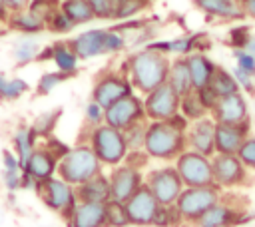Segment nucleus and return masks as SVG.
Segmentation results:
<instances>
[{
	"instance_id": "1",
	"label": "nucleus",
	"mask_w": 255,
	"mask_h": 227,
	"mask_svg": "<svg viewBox=\"0 0 255 227\" xmlns=\"http://www.w3.org/2000/svg\"><path fill=\"white\" fill-rule=\"evenodd\" d=\"M187 127L189 121L181 114L163 121H147L143 149L149 159L175 161V157L187 149Z\"/></svg>"
},
{
	"instance_id": "2",
	"label": "nucleus",
	"mask_w": 255,
	"mask_h": 227,
	"mask_svg": "<svg viewBox=\"0 0 255 227\" xmlns=\"http://www.w3.org/2000/svg\"><path fill=\"white\" fill-rule=\"evenodd\" d=\"M169 64H171L169 56L153 52L149 48H141L124 60L122 72L129 78L133 90L145 96L157 86L167 82Z\"/></svg>"
},
{
	"instance_id": "3",
	"label": "nucleus",
	"mask_w": 255,
	"mask_h": 227,
	"mask_svg": "<svg viewBox=\"0 0 255 227\" xmlns=\"http://www.w3.org/2000/svg\"><path fill=\"white\" fill-rule=\"evenodd\" d=\"M102 171H104V165L88 141H80L78 145L70 147L58 159V167H56V175L74 187L96 177Z\"/></svg>"
},
{
	"instance_id": "4",
	"label": "nucleus",
	"mask_w": 255,
	"mask_h": 227,
	"mask_svg": "<svg viewBox=\"0 0 255 227\" xmlns=\"http://www.w3.org/2000/svg\"><path fill=\"white\" fill-rule=\"evenodd\" d=\"M88 143L104 167H116L128 155V147H126L122 129H116L108 123H100V125L92 127L88 133Z\"/></svg>"
},
{
	"instance_id": "5",
	"label": "nucleus",
	"mask_w": 255,
	"mask_h": 227,
	"mask_svg": "<svg viewBox=\"0 0 255 227\" xmlns=\"http://www.w3.org/2000/svg\"><path fill=\"white\" fill-rule=\"evenodd\" d=\"M219 199H221V189L215 183L201 185V187H183L181 195L175 201V207L181 215V221L195 223Z\"/></svg>"
},
{
	"instance_id": "6",
	"label": "nucleus",
	"mask_w": 255,
	"mask_h": 227,
	"mask_svg": "<svg viewBox=\"0 0 255 227\" xmlns=\"http://www.w3.org/2000/svg\"><path fill=\"white\" fill-rule=\"evenodd\" d=\"M36 193L40 195V199L46 203V207H50L52 211L64 215V217H72L76 205H78V195H76V187L70 185L68 181L60 179L58 175L40 181L36 185Z\"/></svg>"
},
{
	"instance_id": "7",
	"label": "nucleus",
	"mask_w": 255,
	"mask_h": 227,
	"mask_svg": "<svg viewBox=\"0 0 255 227\" xmlns=\"http://www.w3.org/2000/svg\"><path fill=\"white\" fill-rule=\"evenodd\" d=\"M143 183L149 187L159 205H175L177 197L185 187L175 165H159L149 169L143 177Z\"/></svg>"
},
{
	"instance_id": "8",
	"label": "nucleus",
	"mask_w": 255,
	"mask_h": 227,
	"mask_svg": "<svg viewBox=\"0 0 255 227\" xmlns=\"http://www.w3.org/2000/svg\"><path fill=\"white\" fill-rule=\"evenodd\" d=\"M135 94L129 78L124 72H102L98 74V78L94 80V88H92V100L96 104H100L104 110L110 108L112 104H116L118 100Z\"/></svg>"
},
{
	"instance_id": "9",
	"label": "nucleus",
	"mask_w": 255,
	"mask_h": 227,
	"mask_svg": "<svg viewBox=\"0 0 255 227\" xmlns=\"http://www.w3.org/2000/svg\"><path fill=\"white\" fill-rule=\"evenodd\" d=\"M175 169L185 187H201L213 185V169L211 157L201 155L193 149H185L175 157Z\"/></svg>"
},
{
	"instance_id": "10",
	"label": "nucleus",
	"mask_w": 255,
	"mask_h": 227,
	"mask_svg": "<svg viewBox=\"0 0 255 227\" xmlns=\"http://www.w3.org/2000/svg\"><path fill=\"white\" fill-rule=\"evenodd\" d=\"M213 183L219 189H235L249 183V169L233 153H215L211 157Z\"/></svg>"
},
{
	"instance_id": "11",
	"label": "nucleus",
	"mask_w": 255,
	"mask_h": 227,
	"mask_svg": "<svg viewBox=\"0 0 255 227\" xmlns=\"http://www.w3.org/2000/svg\"><path fill=\"white\" fill-rule=\"evenodd\" d=\"M110 179V201H118V203H126L141 185H143V173L139 167L122 161L116 167H110L108 173Z\"/></svg>"
},
{
	"instance_id": "12",
	"label": "nucleus",
	"mask_w": 255,
	"mask_h": 227,
	"mask_svg": "<svg viewBox=\"0 0 255 227\" xmlns=\"http://www.w3.org/2000/svg\"><path fill=\"white\" fill-rule=\"evenodd\" d=\"M179 96L175 90L165 82L143 96V110L147 121H163L179 114Z\"/></svg>"
},
{
	"instance_id": "13",
	"label": "nucleus",
	"mask_w": 255,
	"mask_h": 227,
	"mask_svg": "<svg viewBox=\"0 0 255 227\" xmlns=\"http://www.w3.org/2000/svg\"><path fill=\"white\" fill-rule=\"evenodd\" d=\"M143 119H147L145 110H143V100L137 94H129L118 100L116 104L106 108V114H104V123L116 129H126L128 125L135 121H143Z\"/></svg>"
},
{
	"instance_id": "14",
	"label": "nucleus",
	"mask_w": 255,
	"mask_h": 227,
	"mask_svg": "<svg viewBox=\"0 0 255 227\" xmlns=\"http://www.w3.org/2000/svg\"><path fill=\"white\" fill-rule=\"evenodd\" d=\"M126 213L129 219V225H137V227H145L151 225L155 219V213L159 209L157 199L153 197V193L149 191V187L143 183L126 203Z\"/></svg>"
},
{
	"instance_id": "15",
	"label": "nucleus",
	"mask_w": 255,
	"mask_h": 227,
	"mask_svg": "<svg viewBox=\"0 0 255 227\" xmlns=\"http://www.w3.org/2000/svg\"><path fill=\"white\" fill-rule=\"evenodd\" d=\"M209 115L215 119V123H231V125L249 123V108L241 92L219 98L215 108L209 112Z\"/></svg>"
},
{
	"instance_id": "16",
	"label": "nucleus",
	"mask_w": 255,
	"mask_h": 227,
	"mask_svg": "<svg viewBox=\"0 0 255 227\" xmlns=\"http://www.w3.org/2000/svg\"><path fill=\"white\" fill-rule=\"evenodd\" d=\"M185 135H187V149H193L207 157L215 155V119L211 115L189 121Z\"/></svg>"
},
{
	"instance_id": "17",
	"label": "nucleus",
	"mask_w": 255,
	"mask_h": 227,
	"mask_svg": "<svg viewBox=\"0 0 255 227\" xmlns=\"http://www.w3.org/2000/svg\"><path fill=\"white\" fill-rule=\"evenodd\" d=\"M56 167H58V157L44 143L36 145L34 151L22 161V171L28 173L30 177H34L36 181H46V179L54 177Z\"/></svg>"
},
{
	"instance_id": "18",
	"label": "nucleus",
	"mask_w": 255,
	"mask_h": 227,
	"mask_svg": "<svg viewBox=\"0 0 255 227\" xmlns=\"http://www.w3.org/2000/svg\"><path fill=\"white\" fill-rule=\"evenodd\" d=\"M80 60H92L106 54V28H90L68 40Z\"/></svg>"
},
{
	"instance_id": "19",
	"label": "nucleus",
	"mask_w": 255,
	"mask_h": 227,
	"mask_svg": "<svg viewBox=\"0 0 255 227\" xmlns=\"http://www.w3.org/2000/svg\"><path fill=\"white\" fill-rule=\"evenodd\" d=\"M249 135V123H215V153H237L245 137Z\"/></svg>"
},
{
	"instance_id": "20",
	"label": "nucleus",
	"mask_w": 255,
	"mask_h": 227,
	"mask_svg": "<svg viewBox=\"0 0 255 227\" xmlns=\"http://www.w3.org/2000/svg\"><path fill=\"white\" fill-rule=\"evenodd\" d=\"M243 219L245 217L237 207H231L223 199H219L195 221V225L197 227H233V225H239Z\"/></svg>"
},
{
	"instance_id": "21",
	"label": "nucleus",
	"mask_w": 255,
	"mask_h": 227,
	"mask_svg": "<svg viewBox=\"0 0 255 227\" xmlns=\"http://www.w3.org/2000/svg\"><path fill=\"white\" fill-rule=\"evenodd\" d=\"M68 221L70 227H106V203L78 201Z\"/></svg>"
},
{
	"instance_id": "22",
	"label": "nucleus",
	"mask_w": 255,
	"mask_h": 227,
	"mask_svg": "<svg viewBox=\"0 0 255 227\" xmlns=\"http://www.w3.org/2000/svg\"><path fill=\"white\" fill-rule=\"evenodd\" d=\"M193 4L211 18L221 20H241L245 18L239 0H193Z\"/></svg>"
},
{
	"instance_id": "23",
	"label": "nucleus",
	"mask_w": 255,
	"mask_h": 227,
	"mask_svg": "<svg viewBox=\"0 0 255 227\" xmlns=\"http://www.w3.org/2000/svg\"><path fill=\"white\" fill-rule=\"evenodd\" d=\"M78 201H94V203H108L112 199L110 195V179L108 173H98L96 177L80 183L76 187Z\"/></svg>"
},
{
	"instance_id": "24",
	"label": "nucleus",
	"mask_w": 255,
	"mask_h": 227,
	"mask_svg": "<svg viewBox=\"0 0 255 227\" xmlns=\"http://www.w3.org/2000/svg\"><path fill=\"white\" fill-rule=\"evenodd\" d=\"M185 60H187V68L191 74L193 90H201V88L209 86V80L215 72V64L203 52H193V54L185 56Z\"/></svg>"
},
{
	"instance_id": "25",
	"label": "nucleus",
	"mask_w": 255,
	"mask_h": 227,
	"mask_svg": "<svg viewBox=\"0 0 255 227\" xmlns=\"http://www.w3.org/2000/svg\"><path fill=\"white\" fill-rule=\"evenodd\" d=\"M52 62L56 64L58 72L66 74V76H76L78 66H80V58L76 56V52L72 50L68 40H58L52 44Z\"/></svg>"
},
{
	"instance_id": "26",
	"label": "nucleus",
	"mask_w": 255,
	"mask_h": 227,
	"mask_svg": "<svg viewBox=\"0 0 255 227\" xmlns=\"http://www.w3.org/2000/svg\"><path fill=\"white\" fill-rule=\"evenodd\" d=\"M6 26L10 30H14V32L24 34V36H36V34L46 30V22L40 20L36 14H32L28 8L26 10H18V12H10V18H8Z\"/></svg>"
},
{
	"instance_id": "27",
	"label": "nucleus",
	"mask_w": 255,
	"mask_h": 227,
	"mask_svg": "<svg viewBox=\"0 0 255 227\" xmlns=\"http://www.w3.org/2000/svg\"><path fill=\"white\" fill-rule=\"evenodd\" d=\"M167 84L175 90V94L179 98L189 94V92H193L191 74H189V68H187V60L183 56H177L175 60H171L169 74H167Z\"/></svg>"
},
{
	"instance_id": "28",
	"label": "nucleus",
	"mask_w": 255,
	"mask_h": 227,
	"mask_svg": "<svg viewBox=\"0 0 255 227\" xmlns=\"http://www.w3.org/2000/svg\"><path fill=\"white\" fill-rule=\"evenodd\" d=\"M38 133L34 131V127L32 125H20L16 131H14V135H12V151L18 155V159H20V163L34 151V147L38 145Z\"/></svg>"
},
{
	"instance_id": "29",
	"label": "nucleus",
	"mask_w": 255,
	"mask_h": 227,
	"mask_svg": "<svg viewBox=\"0 0 255 227\" xmlns=\"http://www.w3.org/2000/svg\"><path fill=\"white\" fill-rule=\"evenodd\" d=\"M60 10L76 24V26H82V24H90L96 20L94 12H92V6L88 0H60Z\"/></svg>"
},
{
	"instance_id": "30",
	"label": "nucleus",
	"mask_w": 255,
	"mask_h": 227,
	"mask_svg": "<svg viewBox=\"0 0 255 227\" xmlns=\"http://www.w3.org/2000/svg\"><path fill=\"white\" fill-rule=\"evenodd\" d=\"M40 50H42V46L34 36H22L20 40H16V44L12 48V56L18 66H26V64L36 62Z\"/></svg>"
},
{
	"instance_id": "31",
	"label": "nucleus",
	"mask_w": 255,
	"mask_h": 227,
	"mask_svg": "<svg viewBox=\"0 0 255 227\" xmlns=\"http://www.w3.org/2000/svg\"><path fill=\"white\" fill-rule=\"evenodd\" d=\"M209 88H211L219 98L229 96V94H237V92L241 90L239 84H237V80H235V76H233L229 70L221 68V66H215V72H213V76H211V80H209Z\"/></svg>"
},
{
	"instance_id": "32",
	"label": "nucleus",
	"mask_w": 255,
	"mask_h": 227,
	"mask_svg": "<svg viewBox=\"0 0 255 227\" xmlns=\"http://www.w3.org/2000/svg\"><path fill=\"white\" fill-rule=\"evenodd\" d=\"M179 114H181L187 121H195V119H199V117L209 115V112L201 106V102H199V98H197L195 92H189V94L181 96V100H179Z\"/></svg>"
},
{
	"instance_id": "33",
	"label": "nucleus",
	"mask_w": 255,
	"mask_h": 227,
	"mask_svg": "<svg viewBox=\"0 0 255 227\" xmlns=\"http://www.w3.org/2000/svg\"><path fill=\"white\" fill-rule=\"evenodd\" d=\"M145 131H147V119H143V121H135V123L128 125L126 129H122L128 151H139V149H143V143H145Z\"/></svg>"
},
{
	"instance_id": "34",
	"label": "nucleus",
	"mask_w": 255,
	"mask_h": 227,
	"mask_svg": "<svg viewBox=\"0 0 255 227\" xmlns=\"http://www.w3.org/2000/svg\"><path fill=\"white\" fill-rule=\"evenodd\" d=\"M60 114H62V110L58 108V110L44 112V114H40V115L34 119L32 127H34V131L38 133L40 139H48L50 135H54V129H56V125H58Z\"/></svg>"
},
{
	"instance_id": "35",
	"label": "nucleus",
	"mask_w": 255,
	"mask_h": 227,
	"mask_svg": "<svg viewBox=\"0 0 255 227\" xmlns=\"http://www.w3.org/2000/svg\"><path fill=\"white\" fill-rule=\"evenodd\" d=\"M68 78H70V76H66V74L58 72V70H54V72H44V74L38 78V82H36V94H38V96H50V94H52L60 84H64Z\"/></svg>"
},
{
	"instance_id": "36",
	"label": "nucleus",
	"mask_w": 255,
	"mask_h": 227,
	"mask_svg": "<svg viewBox=\"0 0 255 227\" xmlns=\"http://www.w3.org/2000/svg\"><path fill=\"white\" fill-rule=\"evenodd\" d=\"M106 227H129L126 205L118 201L106 203Z\"/></svg>"
},
{
	"instance_id": "37",
	"label": "nucleus",
	"mask_w": 255,
	"mask_h": 227,
	"mask_svg": "<svg viewBox=\"0 0 255 227\" xmlns=\"http://www.w3.org/2000/svg\"><path fill=\"white\" fill-rule=\"evenodd\" d=\"M28 90H30V84L24 78H8L6 84H4V88L0 90V100L14 102V100L22 98Z\"/></svg>"
},
{
	"instance_id": "38",
	"label": "nucleus",
	"mask_w": 255,
	"mask_h": 227,
	"mask_svg": "<svg viewBox=\"0 0 255 227\" xmlns=\"http://www.w3.org/2000/svg\"><path fill=\"white\" fill-rule=\"evenodd\" d=\"M151 0H120L118 4V14H116V20H129V18H135L139 12H143L147 6H149Z\"/></svg>"
},
{
	"instance_id": "39",
	"label": "nucleus",
	"mask_w": 255,
	"mask_h": 227,
	"mask_svg": "<svg viewBox=\"0 0 255 227\" xmlns=\"http://www.w3.org/2000/svg\"><path fill=\"white\" fill-rule=\"evenodd\" d=\"M179 223H183V221H181V215H179L175 205H159L151 225H155V227H173V225H179Z\"/></svg>"
},
{
	"instance_id": "40",
	"label": "nucleus",
	"mask_w": 255,
	"mask_h": 227,
	"mask_svg": "<svg viewBox=\"0 0 255 227\" xmlns=\"http://www.w3.org/2000/svg\"><path fill=\"white\" fill-rule=\"evenodd\" d=\"M96 20H116L118 14V0H88Z\"/></svg>"
},
{
	"instance_id": "41",
	"label": "nucleus",
	"mask_w": 255,
	"mask_h": 227,
	"mask_svg": "<svg viewBox=\"0 0 255 227\" xmlns=\"http://www.w3.org/2000/svg\"><path fill=\"white\" fill-rule=\"evenodd\" d=\"M28 10H30L32 14H36L40 20L48 22L50 16H52L56 10H60V0H30Z\"/></svg>"
},
{
	"instance_id": "42",
	"label": "nucleus",
	"mask_w": 255,
	"mask_h": 227,
	"mask_svg": "<svg viewBox=\"0 0 255 227\" xmlns=\"http://www.w3.org/2000/svg\"><path fill=\"white\" fill-rule=\"evenodd\" d=\"M46 28H48L50 32H54V34H68V32H72V30L76 28V24H74L62 10H56V12L50 16V20L46 22Z\"/></svg>"
},
{
	"instance_id": "43",
	"label": "nucleus",
	"mask_w": 255,
	"mask_h": 227,
	"mask_svg": "<svg viewBox=\"0 0 255 227\" xmlns=\"http://www.w3.org/2000/svg\"><path fill=\"white\" fill-rule=\"evenodd\" d=\"M235 155L241 159V163H243L247 169L255 171V135H247Z\"/></svg>"
},
{
	"instance_id": "44",
	"label": "nucleus",
	"mask_w": 255,
	"mask_h": 227,
	"mask_svg": "<svg viewBox=\"0 0 255 227\" xmlns=\"http://www.w3.org/2000/svg\"><path fill=\"white\" fill-rule=\"evenodd\" d=\"M128 46V38L114 30V28H106V54H118Z\"/></svg>"
},
{
	"instance_id": "45",
	"label": "nucleus",
	"mask_w": 255,
	"mask_h": 227,
	"mask_svg": "<svg viewBox=\"0 0 255 227\" xmlns=\"http://www.w3.org/2000/svg\"><path fill=\"white\" fill-rule=\"evenodd\" d=\"M104 114H106V110L100 104H96L94 100L88 102V106H86V123L90 125V129L104 123Z\"/></svg>"
},
{
	"instance_id": "46",
	"label": "nucleus",
	"mask_w": 255,
	"mask_h": 227,
	"mask_svg": "<svg viewBox=\"0 0 255 227\" xmlns=\"http://www.w3.org/2000/svg\"><path fill=\"white\" fill-rule=\"evenodd\" d=\"M249 38H251V34H249V28L247 26H235L229 32V44L235 50H243L245 44L249 42Z\"/></svg>"
},
{
	"instance_id": "47",
	"label": "nucleus",
	"mask_w": 255,
	"mask_h": 227,
	"mask_svg": "<svg viewBox=\"0 0 255 227\" xmlns=\"http://www.w3.org/2000/svg\"><path fill=\"white\" fill-rule=\"evenodd\" d=\"M235 60H237V68L247 72V74H255V56L249 54L247 50H235Z\"/></svg>"
},
{
	"instance_id": "48",
	"label": "nucleus",
	"mask_w": 255,
	"mask_h": 227,
	"mask_svg": "<svg viewBox=\"0 0 255 227\" xmlns=\"http://www.w3.org/2000/svg\"><path fill=\"white\" fill-rule=\"evenodd\" d=\"M195 94H197V98H199V102H201V106L207 110V112H211L213 108H215V104H217V100H219V96L209 88V86H205V88H201V90H193Z\"/></svg>"
},
{
	"instance_id": "49",
	"label": "nucleus",
	"mask_w": 255,
	"mask_h": 227,
	"mask_svg": "<svg viewBox=\"0 0 255 227\" xmlns=\"http://www.w3.org/2000/svg\"><path fill=\"white\" fill-rule=\"evenodd\" d=\"M4 187L8 191H20L22 189V169L20 171H6L4 169Z\"/></svg>"
},
{
	"instance_id": "50",
	"label": "nucleus",
	"mask_w": 255,
	"mask_h": 227,
	"mask_svg": "<svg viewBox=\"0 0 255 227\" xmlns=\"http://www.w3.org/2000/svg\"><path fill=\"white\" fill-rule=\"evenodd\" d=\"M231 74L235 76V80H237V84H239V88H245L247 92H255V78H253L251 74H247V72H243V70H239L237 66H235V70H233Z\"/></svg>"
},
{
	"instance_id": "51",
	"label": "nucleus",
	"mask_w": 255,
	"mask_h": 227,
	"mask_svg": "<svg viewBox=\"0 0 255 227\" xmlns=\"http://www.w3.org/2000/svg\"><path fill=\"white\" fill-rule=\"evenodd\" d=\"M2 163H4V169L6 171H20L22 169V163L18 159V155L10 149H4L2 151Z\"/></svg>"
},
{
	"instance_id": "52",
	"label": "nucleus",
	"mask_w": 255,
	"mask_h": 227,
	"mask_svg": "<svg viewBox=\"0 0 255 227\" xmlns=\"http://www.w3.org/2000/svg\"><path fill=\"white\" fill-rule=\"evenodd\" d=\"M2 2L6 4V8H8L10 12L26 10V8H28V4H30V0H2Z\"/></svg>"
},
{
	"instance_id": "53",
	"label": "nucleus",
	"mask_w": 255,
	"mask_h": 227,
	"mask_svg": "<svg viewBox=\"0 0 255 227\" xmlns=\"http://www.w3.org/2000/svg\"><path fill=\"white\" fill-rule=\"evenodd\" d=\"M241 8L245 16L255 18V0H241Z\"/></svg>"
},
{
	"instance_id": "54",
	"label": "nucleus",
	"mask_w": 255,
	"mask_h": 227,
	"mask_svg": "<svg viewBox=\"0 0 255 227\" xmlns=\"http://www.w3.org/2000/svg\"><path fill=\"white\" fill-rule=\"evenodd\" d=\"M46 60H52V44L50 46H44L36 58V62H46Z\"/></svg>"
},
{
	"instance_id": "55",
	"label": "nucleus",
	"mask_w": 255,
	"mask_h": 227,
	"mask_svg": "<svg viewBox=\"0 0 255 227\" xmlns=\"http://www.w3.org/2000/svg\"><path fill=\"white\" fill-rule=\"evenodd\" d=\"M8 18H10V10H8L6 4L0 0V24H8Z\"/></svg>"
},
{
	"instance_id": "56",
	"label": "nucleus",
	"mask_w": 255,
	"mask_h": 227,
	"mask_svg": "<svg viewBox=\"0 0 255 227\" xmlns=\"http://www.w3.org/2000/svg\"><path fill=\"white\" fill-rule=\"evenodd\" d=\"M243 50H247L249 54H253V56H255V36H251V38H249V42L245 44V48H243Z\"/></svg>"
},
{
	"instance_id": "57",
	"label": "nucleus",
	"mask_w": 255,
	"mask_h": 227,
	"mask_svg": "<svg viewBox=\"0 0 255 227\" xmlns=\"http://www.w3.org/2000/svg\"><path fill=\"white\" fill-rule=\"evenodd\" d=\"M239 2H241V0H239Z\"/></svg>"
}]
</instances>
